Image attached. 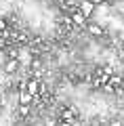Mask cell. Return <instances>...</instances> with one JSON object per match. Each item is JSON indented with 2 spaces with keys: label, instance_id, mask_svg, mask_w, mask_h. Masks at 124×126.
<instances>
[{
  "label": "cell",
  "instance_id": "obj_1",
  "mask_svg": "<svg viewBox=\"0 0 124 126\" xmlns=\"http://www.w3.org/2000/svg\"><path fill=\"white\" fill-rule=\"evenodd\" d=\"M70 17H71V21H74V25H82V27H84V25H86V21H89V17H86V15L80 11V6H78L76 11H71Z\"/></svg>",
  "mask_w": 124,
  "mask_h": 126
},
{
  "label": "cell",
  "instance_id": "obj_2",
  "mask_svg": "<svg viewBox=\"0 0 124 126\" xmlns=\"http://www.w3.org/2000/svg\"><path fill=\"white\" fill-rule=\"evenodd\" d=\"M86 32H89L90 36H95V38H101L103 36V27H101V23H93V21H86Z\"/></svg>",
  "mask_w": 124,
  "mask_h": 126
},
{
  "label": "cell",
  "instance_id": "obj_3",
  "mask_svg": "<svg viewBox=\"0 0 124 126\" xmlns=\"http://www.w3.org/2000/svg\"><path fill=\"white\" fill-rule=\"evenodd\" d=\"M80 11H82V13L86 15V17H90V15L95 13V9H97V4H95L93 0H82V2H80Z\"/></svg>",
  "mask_w": 124,
  "mask_h": 126
},
{
  "label": "cell",
  "instance_id": "obj_4",
  "mask_svg": "<svg viewBox=\"0 0 124 126\" xmlns=\"http://www.w3.org/2000/svg\"><path fill=\"white\" fill-rule=\"evenodd\" d=\"M19 65H21V61L19 59H6V63H4V74H15L19 69Z\"/></svg>",
  "mask_w": 124,
  "mask_h": 126
},
{
  "label": "cell",
  "instance_id": "obj_5",
  "mask_svg": "<svg viewBox=\"0 0 124 126\" xmlns=\"http://www.w3.org/2000/svg\"><path fill=\"white\" fill-rule=\"evenodd\" d=\"M32 97H34V94H32L30 90L25 88V84H23L21 88H19V103H25V105H30V103H32Z\"/></svg>",
  "mask_w": 124,
  "mask_h": 126
},
{
  "label": "cell",
  "instance_id": "obj_6",
  "mask_svg": "<svg viewBox=\"0 0 124 126\" xmlns=\"http://www.w3.org/2000/svg\"><path fill=\"white\" fill-rule=\"evenodd\" d=\"M25 88L30 90V93L34 94V97L42 93V90H40V84H38V80H27V82H25Z\"/></svg>",
  "mask_w": 124,
  "mask_h": 126
},
{
  "label": "cell",
  "instance_id": "obj_7",
  "mask_svg": "<svg viewBox=\"0 0 124 126\" xmlns=\"http://www.w3.org/2000/svg\"><path fill=\"white\" fill-rule=\"evenodd\" d=\"M61 124H74V111H71V109H63Z\"/></svg>",
  "mask_w": 124,
  "mask_h": 126
},
{
  "label": "cell",
  "instance_id": "obj_8",
  "mask_svg": "<svg viewBox=\"0 0 124 126\" xmlns=\"http://www.w3.org/2000/svg\"><path fill=\"white\" fill-rule=\"evenodd\" d=\"M17 113H19V118H27V116H30V105H25V103H19Z\"/></svg>",
  "mask_w": 124,
  "mask_h": 126
},
{
  "label": "cell",
  "instance_id": "obj_9",
  "mask_svg": "<svg viewBox=\"0 0 124 126\" xmlns=\"http://www.w3.org/2000/svg\"><path fill=\"white\" fill-rule=\"evenodd\" d=\"M19 61H21V63H30L32 61V53H30V50H25V48H23V50H19Z\"/></svg>",
  "mask_w": 124,
  "mask_h": 126
},
{
  "label": "cell",
  "instance_id": "obj_10",
  "mask_svg": "<svg viewBox=\"0 0 124 126\" xmlns=\"http://www.w3.org/2000/svg\"><path fill=\"white\" fill-rule=\"evenodd\" d=\"M6 30H9V23H6V19L0 17V32H6Z\"/></svg>",
  "mask_w": 124,
  "mask_h": 126
},
{
  "label": "cell",
  "instance_id": "obj_11",
  "mask_svg": "<svg viewBox=\"0 0 124 126\" xmlns=\"http://www.w3.org/2000/svg\"><path fill=\"white\" fill-rule=\"evenodd\" d=\"M93 2H95L97 6H103V4H105V0H93Z\"/></svg>",
  "mask_w": 124,
  "mask_h": 126
}]
</instances>
